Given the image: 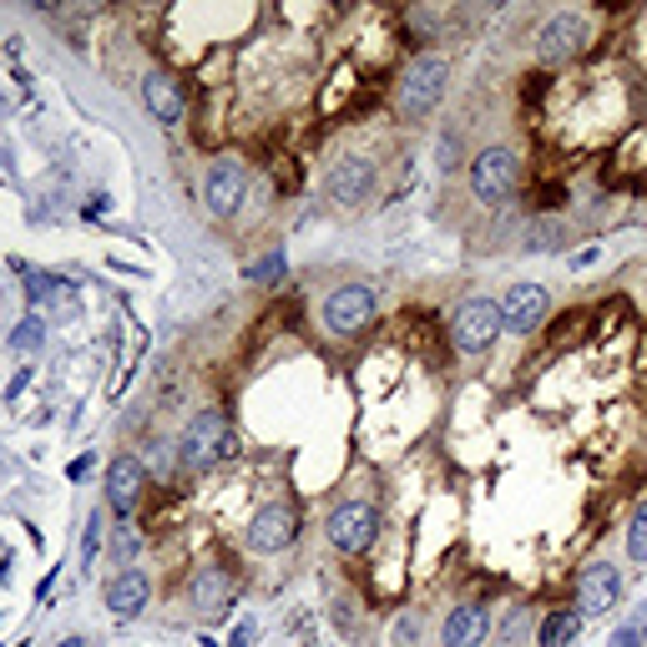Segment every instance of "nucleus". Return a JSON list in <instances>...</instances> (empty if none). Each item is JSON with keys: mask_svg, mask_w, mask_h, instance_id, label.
<instances>
[{"mask_svg": "<svg viewBox=\"0 0 647 647\" xmlns=\"http://www.w3.org/2000/svg\"><path fill=\"white\" fill-rule=\"evenodd\" d=\"M445 77H450V61L445 56H415L405 67V77H400V91H395V107L405 121H420L430 117V111L440 107V97H445Z\"/></svg>", "mask_w": 647, "mask_h": 647, "instance_id": "1", "label": "nucleus"}, {"mask_svg": "<svg viewBox=\"0 0 647 647\" xmlns=\"http://www.w3.org/2000/svg\"><path fill=\"white\" fill-rule=\"evenodd\" d=\"M177 450H183L187 471H208V465L228 461V455H233L228 415H223V410H203V415H193V420H187V430H183V440H177Z\"/></svg>", "mask_w": 647, "mask_h": 647, "instance_id": "2", "label": "nucleus"}, {"mask_svg": "<svg viewBox=\"0 0 647 647\" xmlns=\"http://www.w3.org/2000/svg\"><path fill=\"white\" fill-rule=\"evenodd\" d=\"M501 334H506V324H501V304L496 298H465L455 308V318H450V340H455L461 354H486Z\"/></svg>", "mask_w": 647, "mask_h": 647, "instance_id": "3", "label": "nucleus"}, {"mask_svg": "<svg viewBox=\"0 0 647 647\" xmlns=\"http://www.w3.org/2000/svg\"><path fill=\"white\" fill-rule=\"evenodd\" d=\"M330 547L344 551V557H360V551L374 547V537H380V511H374L370 501H344L334 506L330 516Z\"/></svg>", "mask_w": 647, "mask_h": 647, "instance_id": "4", "label": "nucleus"}, {"mask_svg": "<svg viewBox=\"0 0 647 647\" xmlns=\"http://www.w3.org/2000/svg\"><path fill=\"white\" fill-rule=\"evenodd\" d=\"M374 308H380V298H374L370 284H344L324 298V324H330V334L350 340V334H360L374 324Z\"/></svg>", "mask_w": 647, "mask_h": 647, "instance_id": "5", "label": "nucleus"}, {"mask_svg": "<svg viewBox=\"0 0 647 647\" xmlns=\"http://www.w3.org/2000/svg\"><path fill=\"white\" fill-rule=\"evenodd\" d=\"M203 203H208L213 218H233V213L248 203V163L238 157H218L203 177Z\"/></svg>", "mask_w": 647, "mask_h": 647, "instance_id": "6", "label": "nucleus"}, {"mask_svg": "<svg viewBox=\"0 0 647 647\" xmlns=\"http://www.w3.org/2000/svg\"><path fill=\"white\" fill-rule=\"evenodd\" d=\"M516 177H521V163H516L511 147H486V153L471 157V193H476L481 203L511 198Z\"/></svg>", "mask_w": 647, "mask_h": 647, "instance_id": "7", "label": "nucleus"}, {"mask_svg": "<svg viewBox=\"0 0 647 647\" xmlns=\"http://www.w3.org/2000/svg\"><path fill=\"white\" fill-rule=\"evenodd\" d=\"M587 16L581 11H557L547 26L537 31V56L547 61V67H561V61H571V56L587 51Z\"/></svg>", "mask_w": 647, "mask_h": 647, "instance_id": "8", "label": "nucleus"}, {"mask_svg": "<svg viewBox=\"0 0 647 647\" xmlns=\"http://www.w3.org/2000/svg\"><path fill=\"white\" fill-rule=\"evenodd\" d=\"M617 602H623V571H617L612 561H592V567H581V577H577V612L581 617H607Z\"/></svg>", "mask_w": 647, "mask_h": 647, "instance_id": "9", "label": "nucleus"}, {"mask_svg": "<svg viewBox=\"0 0 647 647\" xmlns=\"http://www.w3.org/2000/svg\"><path fill=\"white\" fill-rule=\"evenodd\" d=\"M294 537H298V511H294V506L274 501V506H264V511H253V521H248V551L274 557V551H284Z\"/></svg>", "mask_w": 647, "mask_h": 647, "instance_id": "10", "label": "nucleus"}, {"mask_svg": "<svg viewBox=\"0 0 647 647\" xmlns=\"http://www.w3.org/2000/svg\"><path fill=\"white\" fill-rule=\"evenodd\" d=\"M547 308H551V298L541 284H511L501 298V324L511 334H531L537 324H547Z\"/></svg>", "mask_w": 647, "mask_h": 647, "instance_id": "11", "label": "nucleus"}, {"mask_svg": "<svg viewBox=\"0 0 647 647\" xmlns=\"http://www.w3.org/2000/svg\"><path fill=\"white\" fill-rule=\"evenodd\" d=\"M143 486H147V465L137 461V455H117V461L107 465V506L111 511H133L137 501H143Z\"/></svg>", "mask_w": 647, "mask_h": 647, "instance_id": "12", "label": "nucleus"}, {"mask_svg": "<svg viewBox=\"0 0 647 647\" xmlns=\"http://www.w3.org/2000/svg\"><path fill=\"white\" fill-rule=\"evenodd\" d=\"M374 187V167L364 163V157H340L330 173V198L344 203V208H360L364 198H370Z\"/></svg>", "mask_w": 647, "mask_h": 647, "instance_id": "13", "label": "nucleus"}, {"mask_svg": "<svg viewBox=\"0 0 647 647\" xmlns=\"http://www.w3.org/2000/svg\"><path fill=\"white\" fill-rule=\"evenodd\" d=\"M147 597H153V581H147V571H121V577L107 581V612L121 617V623H133V617L147 607Z\"/></svg>", "mask_w": 647, "mask_h": 647, "instance_id": "14", "label": "nucleus"}, {"mask_svg": "<svg viewBox=\"0 0 647 647\" xmlns=\"http://www.w3.org/2000/svg\"><path fill=\"white\" fill-rule=\"evenodd\" d=\"M491 633V612L481 602H465L445 617V647H481Z\"/></svg>", "mask_w": 647, "mask_h": 647, "instance_id": "15", "label": "nucleus"}, {"mask_svg": "<svg viewBox=\"0 0 647 647\" xmlns=\"http://www.w3.org/2000/svg\"><path fill=\"white\" fill-rule=\"evenodd\" d=\"M193 602H198V612H208V617L228 612V602H233V571L228 567H203L198 577H193Z\"/></svg>", "mask_w": 647, "mask_h": 647, "instance_id": "16", "label": "nucleus"}, {"mask_svg": "<svg viewBox=\"0 0 647 647\" xmlns=\"http://www.w3.org/2000/svg\"><path fill=\"white\" fill-rule=\"evenodd\" d=\"M143 101H147V111H153L163 127L183 121V87H177L167 71H153V77L143 81Z\"/></svg>", "mask_w": 647, "mask_h": 647, "instance_id": "17", "label": "nucleus"}, {"mask_svg": "<svg viewBox=\"0 0 647 647\" xmlns=\"http://www.w3.org/2000/svg\"><path fill=\"white\" fill-rule=\"evenodd\" d=\"M26 294H31V304L41 308H56V314L67 318V314H77V288L67 284V278H56V274H31L26 278Z\"/></svg>", "mask_w": 647, "mask_h": 647, "instance_id": "18", "label": "nucleus"}, {"mask_svg": "<svg viewBox=\"0 0 647 647\" xmlns=\"http://www.w3.org/2000/svg\"><path fill=\"white\" fill-rule=\"evenodd\" d=\"M577 633H581V612L577 607H561V612H551L541 623V647H571Z\"/></svg>", "mask_w": 647, "mask_h": 647, "instance_id": "19", "label": "nucleus"}, {"mask_svg": "<svg viewBox=\"0 0 647 647\" xmlns=\"http://www.w3.org/2000/svg\"><path fill=\"white\" fill-rule=\"evenodd\" d=\"M6 344H11L16 354L41 350V344H46V318H41V314H26L21 324H16V330H11V340H6Z\"/></svg>", "mask_w": 647, "mask_h": 647, "instance_id": "20", "label": "nucleus"}, {"mask_svg": "<svg viewBox=\"0 0 647 647\" xmlns=\"http://www.w3.org/2000/svg\"><path fill=\"white\" fill-rule=\"evenodd\" d=\"M627 557H633L637 567H647V501L637 506L633 527H627Z\"/></svg>", "mask_w": 647, "mask_h": 647, "instance_id": "21", "label": "nucleus"}, {"mask_svg": "<svg viewBox=\"0 0 647 647\" xmlns=\"http://www.w3.org/2000/svg\"><path fill=\"white\" fill-rule=\"evenodd\" d=\"M284 268H288L284 248H274V253H268V258H258V264H248V278H253V284H274V278H284Z\"/></svg>", "mask_w": 647, "mask_h": 647, "instance_id": "22", "label": "nucleus"}, {"mask_svg": "<svg viewBox=\"0 0 647 647\" xmlns=\"http://www.w3.org/2000/svg\"><path fill=\"white\" fill-rule=\"evenodd\" d=\"M561 238H567V228H561V223H547V228H537V233H531V248H557V243Z\"/></svg>", "mask_w": 647, "mask_h": 647, "instance_id": "23", "label": "nucleus"}, {"mask_svg": "<svg viewBox=\"0 0 647 647\" xmlns=\"http://www.w3.org/2000/svg\"><path fill=\"white\" fill-rule=\"evenodd\" d=\"M253 637H258V623H253V617H243V623H238V627H233L228 647H253Z\"/></svg>", "mask_w": 647, "mask_h": 647, "instance_id": "24", "label": "nucleus"}, {"mask_svg": "<svg viewBox=\"0 0 647 647\" xmlns=\"http://www.w3.org/2000/svg\"><path fill=\"white\" fill-rule=\"evenodd\" d=\"M643 637H647V633H637V627L627 623L623 633H617V637H612V643H607V647H643Z\"/></svg>", "mask_w": 647, "mask_h": 647, "instance_id": "25", "label": "nucleus"}, {"mask_svg": "<svg viewBox=\"0 0 647 647\" xmlns=\"http://www.w3.org/2000/svg\"><path fill=\"white\" fill-rule=\"evenodd\" d=\"M87 471H91V455H77V461L67 465V481H81V476H87Z\"/></svg>", "mask_w": 647, "mask_h": 647, "instance_id": "26", "label": "nucleus"}, {"mask_svg": "<svg viewBox=\"0 0 647 647\" xmlns=\"http://www.w3.org/2000/svg\"><path fill=\"white\" fill-rule=\"evenodd\" d=\"M26 380H31V370H21V374H16V380H11V390H6V400H16V395H21V390H26Z\"/></svg>", "mask_w": 647, "mask_h": 647, "instance_id": "27", "label": "nucleus"}, {"mask_svg": "<svg viewBox=\"0 0 647 647\" xmlns=\"http://www.w3.org/2000/svg\"><path fill=\"white\" fill-rule=\"evenodd\" d=\"M587 264H597V248H581L577 258H571V268H587Z\"/></svg>", "mask_w": 647, "mask_h": 647, "instance_id": "28", "label": "nucleus"}, {"mask_svg": "<svg viewBox=\"0 0 647 647\" xmlns=\"http://www.w3.org/2000/svg\"><path fill=\"white\" fill-rule=\"evenodd\" d=\"M56 647H91L87 637H67V643H56Z\"/></svg>", "mask_w": 647, "mask_h": 647, "instance_id": "29", "label": "nucleus"}]
</instances>
